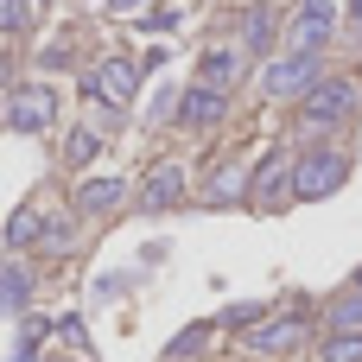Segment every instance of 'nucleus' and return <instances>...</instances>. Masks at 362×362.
Here are the masks:
<instances>
[{"label":"nucleus","instance_id":"nucleus-28","mask_svg":"<svg viewBox=\"0 0 362 362\" xmlns=\"http://www.w3.org/2000/svg\"><path fill=\"white\" fill-rule=\"evenodd\" d=\"M356 293H362V267H356Z\"/></svg>","mask_w":362,"mask_h":362},{"label":"nucleus","instance_id":"nucleus-13","mask_svg":"<svg viewBox=\"0 0 362 362\" xmlns=\"http://www.w3.org/2000/svg\"><path fill=\"white\" fill-rule=\"evenodd\" d=\"M235 197H248V165H216L204 178V204H235Z\"/></svg>","mask_w":362,"mask_h":362},{"label":"nucleus","instance_id":"nucleus-26","mask_svg":"<svg viewBox=\"0 0 362 362\" xmlns=\"http://www.w3.org/2000/svg\"><path fill=\"white\" fill-rule=\"evenodd\" d=\"M146 0H108V13H140Z\"/></svg>","mask_w":362,"mask_h":362},{"label":"nucleus","instance_id":"nucleus-7","mask_svg":"<svg viewBox=\"0 0 362 362\" xmlns=\"http://www.w3.org/2000/svg\"><path fill=\"white\" fill-rule=\"evenodd\" d=\"M83 89H89V102H115V108H127L134 89H140V64H134V57H102V64L83 76Z\"/></svg>","mask_w":362,"mask_h":362},{"label":"nucleus","instance_id":"nucleus-24","mask_svg":"<svg viewBox=\"0 0 362 362\" xmlns=\"http://www.w3.org/2000/svg\"><path fill=\"white\" fill-rule=\"evenodd\" d=\"M64 64H70L64 45H45V51H38V70H64Z\"/></svg>","mask_w":362,"mask_h":362},{"label":"nucleus","instance_id":"nucleus-2","mask_svg":"<svg viewBox=\"0 0 362 362\" xmlns=\"http://www.w3.org/2000/svg\"><path fill=\"white\" fill-rule=\"evenodd\" d=\"M356 108H362V89H356V76H318V83L305 89V102H299V127L325 134V127L350 121Z\"/></svg>","mask_w":362,"mask_h":362},{"label":"nucleus","instance_id":"nucleus-4","mask_svg":"<svg viewBox=\"0 0 362 362\" xmlns=\"http://www.w3.org/2000/svg\"><path fill=\"white\" fill-rule=\"evenodd\" d=\"M248 350L255 356H274V362H293L299 350H312V312H280L267 325L248 331Z\"/></svg>","mask_w":362,"mask_h":362},{"label":"nucleus","instance_id":"nucleus-10","mask_svg":"<svg viewBox=\"0 0 362 362\" xmlns=\"http://www.w3.org/2000/svg\"><path fill=\"white\" fill-rule=\"evenodd\" d=\"M140 204H146V210H178V204H185V165H172V159L153 165L146 185H140Z\"/></svg>","mask_w":362,"mask_h":362},{"label":"nucleus","instance_id":"nucleus-6","mask_svg":"<svg viewBox=\"0 0 362 362\" xmlns=\"http://www.w3.org/2000/svg\"><path fill=\"white\" fill-rule=\"evenodd\" d=\"M51 121H57V89H51V83H19L13 102H6V127H19V134H51Z\"/></svg>","mask_w":362,"mask_h":362},{"label":"nucleus","instance_id":"nucleus-23","mask_svg":"<svg viewBox=\"0 0 362 362\" xmlns=\"http://www.w3.org/2000/svg\"><path fill=\"white\" fill-rule=\"evenodd\" d=\"M57 337H64L76 356H89V331H83V318H64V325H57Z\"/></svg>","mask_w":362,"mask_h":362},{"label":"nucleus","instance_id":"nucleus-20","mask_svg":"<svg viewBox=\"0 0 362 362\" xmlns=\"http://www.w3.org/2000/svg\"><path fill=\"white\" fill-rule=\"evenodd\" d=\"M274 312H267V299H242V305H229L223 312V325H235V331H255V325H267Z\"/></svg>","mask_w":362,"mask_h":362},{"label":"nucleus","instance_id":"nucleus-16","mask_svg":"<svg viewBox=\"0 0 362 362\" xmlns=\"http://www.w3.org/2000/svg\"><path fill=\"white\" fill-rule=\"evenodd\" d=\"M38 235H45V210H32V204L13 210V223H6V248H32Z\"/></svg>","mask_w":362,"mask_h":362},{"label":"nucleus","instance_id":"nucleus-21","mask_svg":"<svg viewBox=\"0 0 362 362\" xmlns=\"http://www.w3.org/2000/svg\"><path fill=\"white\" fill-rule=\"evenodd\" d=\"M318 362H362V337H344V331H331V337L318 344Z\"/></svg>","mask_w":362,"mask_h":362},{"label":"nucleus","instance_id":"nucleus-19","mask_svg":"<svg viewBox=\"0 0 362 362\" xmlns=\"http://www.w3.org/2000/svg\"><path fill=\"white\" fill-rule=\"evenodd\" d=\"M210 337H216V325H210V318H204V325H185V331L172 337V350H165V356H204V350H210Z\"/></svg>","mask_w":362,"mask_h":362},{"label":"nucleus","instance_id":"nucleus-25","mask_svg":"<svg viewBox=\"0 0 362 362\" xmlns=\"http://www.w3.org/2000/svg\"><path fill=\"white\" fill-rule=\"evenodd\" d=\"M140 25H146V32H172V25H178V13H146Z\"/></svg>","mask_w":362,"mask_h":362},{"label":"nucleus","instance_id":"nucleus-11","mask_svg":"<svg viewBox=\"0 0 362 362\" xmlns=\"http://www.w3.org/2000/svg\"><path fill=\"white\" fill-rule=\"evenodd\" d=\"M242 45H216V51H204V64H197V83H210V89H223L229 95V83L242 76Z\"/></svg>","mask_w":362,"mask_h":362},{"label":"nucleus","instance_id":"nucleus-27","mask_svg":"<svg viewBox=\"0 0 362 362\" xmlns=\"http://www.w3.org/2000/svg\"><path fill=\"white\" fill-rule=\"evenodd\" d=\"M350 19H362V0H350Z\"/></svg>","mask_w":362,"mask_h":362},{"label":"nucleus","instance_id":"nucleus-17","mask_svg":"<svg viewBox=\"0 0 362 362\" xmlns=\"http://www.w3.org/2000/svg\"><path fill=\"white\" fill-rule=\"evenodd\" d=\"M325 325H331V331H344V337H362V293L337 299V305L325 312Z\"/></svg>","mask_w":362,"mask_h":362},{"label":"nucleus","instance_id":"nucleus-1","mask_svg":"<svg viewBox=\"0 0 362 362\" xmlns=\"http://www.w3.org/2000/svg\"><path fill=\"white\" fill-rule=\"evenodd\" d=\"M350 172H356V153H350V146H305V153L293 159V204H299V197H305V204L337 197V191L350 185Z\"/></svg>","mask_w":362,"mask_h":362},{"label":"nucleus","instance_id":"nucleus-22","mask_svg":"<svg viewBox=\"0 0 362 362\" xmlns=\"http://www.w3.org/2000/svg\"><path fill=\"white\" fill-rule=\"evenodd\" d=\"M25 25H32L25 0H0V32H25Z\"/></svg>","mask_w":362,"mask_h":362},{"label":"nucleus","instance_id":"nucleus-5","mask_svg":"<svg viewBox=\"0 0 362 362\" xmlns=\"http://www.w3.org/2000/svg\"><path fill=\"white\" fill-rule=\"evenodd\" d=\"M293 159H299V153L274 146L261 165H248V204H261V210H280V204H293Z\"/></svg>","mask_w":362,"mask_h":362},{"label":"nucleus","instance_id":"nucleus-15","mask_svg":"<svg viewBox=\"0 0 362 362\" xmlns=\"http://www.w3.org/2000/svg\"><path fill=\"white\" fill-rule=\"evenodd\" d=\"M242 51H248V57H267V51H274V13L255 6V13L242 19Z\"/></svg>","mask_w":362,"mask_h":362},{"label":"nucleus","instance_id":"nucleus-3","mask_svg":"<svg viewBox=\"0 0 362 362\" xmlns=\"http://www.w3.org/2000/svg\"><path fill=\"white\" fill-rule=\"evenodd\" d=\"M325 76V64H318V51H286V57H274L267 70H261V95L267 102H305V89Z\"/></svg>","mask_w":362,"mask_h":362},{"label":"nucleus","instance_id":"nucleus-14","mask_svg":"<svg viewBox=\"0 0 362 362\" xmlns=\"http://www.w3.org/2000/svg\"><path fill=\"white\" fill-rule=\"evenodd\" d=\"M25 299H32V274L19 261H0V312H25Z\"/></svg>","mask_w":362,"mask_h":362},{"label":"nucleus","instance_id":"nucleus-18","mask_svg":"<svg viewBox=\"0 0 362 362\" xmlns=\"http://www.w3.org/2000/svg\"><path fill=\"white\" fill-rule=\"evenodd\" d=\"M95 153H102L95 127H70V134H64V165H89Z\"/></svg>","mask_w":362,"mask_h":362},{"label":"nucleus","instance_id":"nucleus-8","mask_svg":"<svg viewBox=\"0 0 362 362\" xmlns=\"http://www.w3.org/2000/svg\"><path fill=\"white\" fill-rule=\"evenodd\" d=\"M331 32H337V6L331 0H299L293 19H286V45L293 51H325Z\"/></svg>","mask_w":362,"mask_h":362},{"label":"nucleus","instance_id":"nucleus-12","mask_svg":"<svg viewBox=\"0 0 362 362\" xmlns=\"http://www.w3.org/2000/svg\"><path fill=\"white\" fill-rule=\"evenodd\" d=\"M121 197H127L121 178H83L76 185V216H108V210H121Z\"/></svg>","mask_w":362,"mask_h":362},{"label":"nucleus","instance_id":"nucleus-9","mask_svg":"<svg viewBox=\"0 0 362 362\" xmlns=\"http://www.w3.org/2000/svg\"><path fill=\"white\" fill-rule=\"evenodd\" d=\"M223 115H229V95L210 89V83H191L185 102H178V121H185V127H216Z\"/></svg>","mask_w":362,"mask_h":362}]
</instances>
